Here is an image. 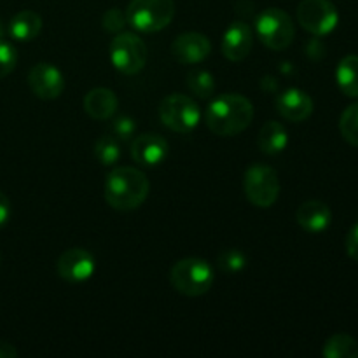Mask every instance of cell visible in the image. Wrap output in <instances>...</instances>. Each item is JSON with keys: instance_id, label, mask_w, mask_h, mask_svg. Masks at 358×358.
Listing matches in <instances>:
<instances>
[{"instance_id": "cell-28", "label": "cell", "mask_w": 358, "mask_h": 358, "mask_svg": "<svg viewBox=\"0 0 358 358\" xmlns=\"http://www.w3.org/2000/svg\"><path fill=\"white\" fill-rule=\"evenodd\" d=\"M126 23H128V20H126V14L122 13L121 9H117V7H114V9H108L107 13L103 14L105 30L117 34V31H121L122 28H124Z\"/></svg>"}, {"instance_id": "cell-24", "label": "cell", "mask_w": 358, "mask_h": 358, "mask_svg": "<svg viewBox=\"0 0 358 358\" xmlns=\"http://www.w3.org/2000/svg\"><path fill=\"white\" fill-rule=\"evenodd\" d=\"M339 131L350 145L358 147V103L345 108L339 119Z\"/></svg>"}, {"instance_id": "cell-27", "label": "cell", "mask_w": 358, "mask_h": 358, "mask_svg": "<svg viewBox=\"0 0 358 358\" xmlns=\"http://www.w3.org/2000/svg\"><path fill=\"white\" fill-rule=\"evenodd\" d=\"M17 63V52L13 44L6 41H0V79L9 76Z\"/></svg>"}, {"instance_id": "cell-21", "label": "cell", "mask_w": 358, "mask_h": 358, "mask_svg": "<svg viewBox=\"0 0 358 358\" xmlns=\"http://www.w3.org/2000/svg\"><path fill=\"white\" fill-rule=\"evenodd\" d=\"M325 358H358V343L350 334H334L322 350Z\"/></svg>"}, {"instance_id": "cell-2", "label": "cell", "mask_w": 358, "mask_h": 358, "mask_svg": "<svg viewBox=\"0 0 358 358\" xmlns=\"http://www.w3.org/2000/svg\"><path fill=\"white\" fill-rule=\"evenodd\" d=\"M254 105L248 98L236 93L220 94L206 110V126L219 136H234L250 126Z\"/></svg>"}, {"instance_id": "cell-11", "label": "cell", "mask_w": 358, "mask_h": 358, "mask_svg": "<svg viewBox=\"0 0 358 358\" xmlns=\"http://www.w3.org/2000/svg\"><path fill=\"white\" fill-rule=\"evenodd\" d=\"M28 86L41 100H56L65 90V77L51 63H37L28 73Z\"/></svg>"}, {"instance_id": "cell-1", "label": "cell", "mask_w": 358, "mask_h": 358, "mask_svg": "<svg viewBox=\"0 0 358 358\" xmlns=\"http://www.w3.org/2000/svg\"><path fill=\"white\" fill-rule=\"evenodd\" d=\"M149 191V178L131 166L114 168L105 180V201L119 212H131L142 206Z\"/></svg>"}, {"instance_id": "cell-9", "label": "cell", "mask_w": 358, "mask_h": 358, "mask_svg": "<svg viewBox=\"0 0 358 358\" xmlns=\"http://www.w3.org/2000/svg\"><path fill=\"white\" fill-rule=\"evenodd\" d=\"M297 21L315 37H324L336 30L339 13L331 0H303L297 7Z\"/></svg>"}, {"instance_id": "cell-3", "label": "cell", "mask_w": 358, "mask_h": 358, "mask_svg": "<svg viewBox=\"0 0 358 358\" xmlns=\"http://www.w3.org/2000/svg\"><path fill=\"white\" fill-rule=\"evenodd\" d=\"M213 278L212 266L199 257L182 259L170 271L171 287L187 297L205 296L212 289Z\"/></svg>"}, {"instance_id": "cell-20", "label": "cell", "mask_w": 358, "mask_h": 358, "mask_svg": "<svg viewBox=\"0 0 358 358\" xmlns=\"http://www.w3.org/2000/svg\"><path fill=\"white\" fill-rule=\"evenodd\" d=\"M338 86L346 96L358 98V56L350 55L339 62L336 69Z\"/></svg>"}, {"instance_id": "cell-6", "label": "cell", "mask_w": 358, "mask_h": 358, "mask_svg": "<svg viewBox=\"0 0 358 358\" xmlns=\"http://www.w3.org/2000/svg\"><path fill=\"white\" fill-rule=\"evenodd\" d=\"M108 56H110V62L115 70L124 76H135L145 66L149 51H147L145 42L138 35L122 31L112 38Z\"/></svg>"}, {"instance_id": "cell-15", "label": "cell", "mask_w": 358, "mask_h": 358, "mask_svg": "<svg viewBox=\"0 0 358 358\" xmlns=\"http://www.w3.org/2000/svg\"><path fill=\"white\" fill-rule=\"evenodd\" d=\"M252 49V30L245 21H233L222 37V55L229 62H243Z\"/></svg>"}, {"instance_id": "cell-26", "label": "cell", "mask_w": 358, "mask_h": 358, "mask_svg": "<svg viewBox=\"0 0 358 358\" xmlns=\"http://www.w3.org/2000/svg\"><path fill=\"white\" fill-rule=\"evenodd\" d=\"M135 131H136V122L133 121L129 115H119V117H115L110 124L112 136H115L117 140H122V142L131 140L133 135H135Z\"/></svg>"}, {"instance_id": "cell-19", "label": "cell", "mask_w": 358, "mask_h": 358, "mask_svg": "<svg viewBox=\"0 0 358 358\" xmlns=\"http://www.w3.org/2000/svg\"><path fill=\"white\" fill-rule=\"evenodd\" d=\"M42 30V17L35 10H21L10 20L9 34L16 41H34Z\"/></svg>"}, {"instance_id": "cell-8", "label": "cell", "mask_w": 358, "mask_h": 358, "mask_svg": "<svg viewBox=\"0 0 358 358\" xmlns=\"http://www.w3.org/2000/svg\"><path fill=\"white\" fill-rule=\"evenodd\" d=\"M245 196L257 208H269L280 196V180L271 166L255 163L245 171Z\"/></svg>"}, {"instance_id": "cell-12", "label": "cell", "mask_w": 358, "mask_h": 358, "mask_svg": "<svg viewBox=\"0 0 358 358\" xmlns=\"http://www.w3.org/2000/svg\"><path fill=\"white\" fill-rule=\"evenodd\" d=\"M212 51L208 38L198 31H187L178 35L171 44V55L182 65H196L206 59Z\"/></svg>"}, {"instance_id": "cell-10", "label": "cell", "mask_w": 358, "mask_h": 358, "mask_svg": "<svg viewBox=\"0 0 358 358\" xmlns=\"http://www.w3.org/2000/svg\"><path fill=\"white\" fill-rule=\"evenodd\" d=\"M59 278L70 283H83L93 276L96 269L94 257L84 248H69L59 255L56 262Z\"/></svg>"}, {"instance_id": "cell-13", "label": "cell", "mask_w": 358, "mask_h": 358, "mask_svg": "<svg viewBox=\"0 0 358 358\" xmlns=\"http://www.w3.org/2000/svg\"><path fill=\"white\" fill-rule=\"evenodd\" d=\"M276 110L290 122H303L313 114V100L299 87H289L282 91L275 100Z\"/></svg>"}, {"instance_id": "cell-25", "label": "cell", "mask_w": 358, "mask_h": 358, "mask_svg": "<svg viewBox=\"0 0 358 358\" xmlns=\"http://www.w3.org/2000/svg\"><path fill=\"white\" fill-rule=\"evenodd\" d=\"M245 266H247V257L243 255V252L236 250V248H227L219 255V268L226 275H236Z\"/></svg>"}, {"instance_id": "cell-23", "label": "cell", "mask_w": 358, "mask_h": 358, "mask_svg": "<svg viewBox=\"0 0 358 358\" xmlns=\"http://www.w3.org/2000/svg\"><path fill=\"white\" fill-rule=\"evenodd\" d=\"M187 87L192 94L206 100L215 93V79L206 70H192L187 76Z\"/></svg>"}, {"instance_id": "cell-4", "label": "cell", "mask_w": 358, "mask_h": 358, "mask_svg": "<svg viewBox=\"0 0 358 358\" xmlns=\"http://www.w3.org/2000/svg\"><path fill=\"white\" fill-rule=\"evenodd\" d=\"M173 16V0H131L126 10L128 24L143 34L163 30L171 23Z\"/></svg>"}, {"instance_id": "cell-31", "label": "cell", "mask_w": 358, "mask_h": 358, "mask_svg": "<svg viewBox=\"0 0 358 358\" xmlns=\"http://www.w3.org/2000/svg\"><path fill=\"white\" fill-rule=\"evenodd\" d=\"M17 350L10 343L0 341V358H16Z\"/></svg>"}, {"instance_id": "cell-5", "label": "cell", "mask_w": 358, "mask_h": 358, "mask_svg": "<svg viewBox=\"0 0 358 358\" xmlns=\"http://www.w3.org/2000/svg\"><path fill=\"white\" fill-rule=\"evenodd\" d=\"M255 30L262 44L271 51L287 49L292 44L294 35H296V28L290 16L278 7H269L262 10L255 21Z\"/></svg>"}, {"instance_id": "cell-29", "label": "cell", "mask_w": 358, "mask_h": 358, "mask_svg": "<svg viewBox=\"0 0 358 358\" xmlns=\"http://www.w3.org/2000/svg\"><path fill=\"white\" fill-rule=\"evenodd\" d=\"M346 254L358 262V222L350 229L346 236Z\"/></svg>"}, {"instance_id": "cell-17", "label": "cell", "mask_w": 358, "mask_h": 358, "mask_svg": "<svg viewBox=\"0 0 358 358\" xmlns=\"http://www.w3.org/2000/svg\"><path fill=\"white\" fill-rule=\"evenodd\" d=\"M117 96L108 87H94V90L87 91L84 96V110L91 119H96V121L112 119L117 112Z\"/></svg>"}, {"instance_id": "cell-18", "label": "cell", "mask_w": 358, "mask_h": 358, "mask_svg": "<svg viewBox=\"0 0 358 358\" xmlns=\"http://www.w3.org/2000/svg\"><path fill=\"white\" fill-rule=\"evenodd\" d=\"M257 143L262 152L268 154V156H276V154L283 152L289 145V133L283 128V124L276 121H269L262 126Z\"/></svg>"}, {"instance_id": "cell-22", "label": "cell", "mask_w": 358, "mask_h": 358, "mask_svg": "<svg viewBox=\"0 0 358 358\" xmlns=\"http://www.w3.org/2000/svg\"><path fill=\"white\" fill-rule=\"evenodd\" d=\"M94 157L105 166H114L121 159V145L119 140L112 135H103L94 142Z\"/></svg>"}, {"instance_id": "cell-14", "label": "cell", "mask_w": 358, "mask_h": 358, "mask_svg": "<svg viewBox=\"0 0 358 358\" xmlns=\"http://www.w3.org/2000/svg\"><path fill=\"white\" fill-rule=\"evenodd\" d=\"M168 156V142L157 133H143L131 143V157L140 166H157Z\"/></svg>"}, {"instance_id": "cell-7", "label": "cell", "mask_w": 358, "mask_h": 358, "mask_svg": "<svg viewBox=\"0 0 358 358\" xmlns=\"http://www.w3.org/2000/svg\"><path fill=\"white\" fill-rule=\"evenodd\" d=\"M159 119L175 133H191L201 121L198 103L187 94H168L159 103Z\"/></svg>"}, {"instance_id": "cell-30", "label": "cell", "mask_w": 358, "mask_h": 358, "mask_svg": "<svg viewBox=\"0 0 358 358\" xmlns=\"http://www.w3.org/2000/svg\"><path fill=\"white\" fill-rule=\"evenodd\" d=\"M10 219V201L2 191H0V229L9 222Z\"/></svg>"}, {"instance_id": "cell-16", "label": "cell", "mask_w": 358, "mask_h": 358, "mask_svg": "<svg viewBox=\"0 0 358 358\" xmlns=\"http://www.w3.org/2000/svg\"><path fill=\"white\" fill-rule=\"evenodd\" d=\"M296 219L297 224H299L304 231H308V233L311 234H320L331 226L332 212L324 201L310 199V201H304L303 205L297 208Z\"/></svg>"}]
</instances>
